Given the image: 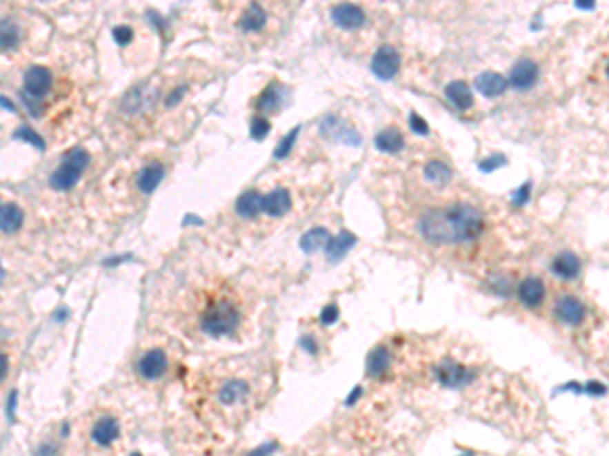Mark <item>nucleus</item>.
Listing matches in <instances>:
<instances>
[{
    "mask_svg": "<svg viewBox=\"0 0 609 456\" xmlns=\"http://www.w3.org/2000/svg\"><path fill=\"white\" fill-rule=\"evenodd\" d=\"M118 434H120L118 422L114 420V418H110V416H104V418H100V420L94 424L92 440L96 444H100V446H108V444H112L118 438Z\"/></svg>",
    "mask_w": 609,
    "mask_h": 456,
    "instance_id": "16",
    "label": "nucleus"
},
{
    "mask_svg": "<svg viewBox=\"0 0 609 456\" xmlns=\"http://www.w3.org/2000/svg\"><path fill=\"white\" fill-rule=\"evenodd\" d=\"M376 146H378L382 152H390V154H395V152H398V150L404 148V136H402V132H398L396 128H386V130H382V132L376 136Z\"/></svg>",
    "mask_w": 609,
    "mask_h": 456,
    "instance_id": "22",
    "label": "nucleus"
},
{
    "mask_svg": "<svg viewBox=\"0 0 609 456\" xmlns=\"http://www.w3.org/2000/svg\"><path fill=\"white\" fill-rule=\"evenodd\" d=\"M297 132H299V128L290 130V132H288V134H287V138H285V141L279 144V150L274 152V156H277V158H285L288 152H290L292 144H294V141H297Z\"/></svg>",
    "mask_w": 609,
    "mask_h": 456,
    "instance_id": "30",
    "label": "nucleus"
},
{
    "mask_svg": "<svg viewBox=\"0 0 609 456\" xmlns=\"http://www.w3.org/2000/svg\"><path fill=\"white\" fill-rule=\"evenodd\" d=\"M167 365H169V361H167L165 351L150 349V351L144 353L141 361H139V373L143 375L144 380H159V377L165 375Z\"/></svg>",
    "mask_w": 609,
    "mask_h": 456,
    "instance_id": "9",
    "label": "nucleus"
},
{
    "mask_svg": "<svg viewBox=\"0 0 609 456\" xmlns=\"http://www.w3.org/2000/svg\"><path fill=\"white\" fill-rule=\"evenodd\" d=\"M292 207V199L287 189H274L262 197V211L270 217H283Z\"/></svg>",
    "mask_w": 609,
    "mask_h": 456,
    "instance_id": "12",
    "label": "nucleus"
},
{
    "mask_svg": "<svg viewBox=\"0 0 609 456\" xmlns=\"http://www.w3.org/2000/svg\"><path fill=\"white\" fill-rule=\"evenodd\" d=\"M112 35H114V41H116L118 45H128V43L132 41V29L120 25V27H116V29L112 31Z\"/></svg>",
    "mask_w": 609,
    "mask_h": 456,
    "instance_id": "32",
    "label": "nucleus"
},
{
    "mask_svg": "<svg viewBox=\"0 0 609 456\" xmlns=\"http://www.w3.org/2000/svg\"><path fill=\"white\" fill-rule=\"evenodd\" d=\"M236 211H238L242 217H246V219L258 217V213L262 211V195L256 193V191L244 193V195L238 199V203H236Z\"/></svg>",
    "mask_w": 609,
    "mask_h": 456,
    "instance_id": "21",
    "label": "nucleus"
},
{
    "mask_svg": "<svg viewBox=\"0 0 609 456\" xmlns=\"http://www.w3.org/2000/svg\"><path fill=\"white\" fill-rule=\"evenodd\" d=\"M400 70V55L395 47H380L372 59V71L380 79H392Z\"/></svg>",
    "mask_w": 609,
    "mask_h": 456,
    "instance_id": "6",
    "label": "nucleus"
},
{
    "mask_svg": "<svg viewBox=\"0 0 609 456\" xmlns=\"http://www.w3.org/2000/svg\"><path fill=\"white\" fill-rule=\"evenodd\" d=\"M0 105H2V107H6V110H10V112L14 110V105L10 104V102H8L6 98H0Z\"/></svg>",
    "mask_w": 609,
    "mask_h": 456,
    "instance_id": "38",
    "label": "nucleus"
},
{
    "mask_svg": "<svg viewBox=\"0 0 609 456\" xmlns=\"http://www.w3.org/2000/svg\"><path fill=\"white\" fill-rule=\"evenodd\" d=\"M252 136L256 138V141H262L268 132H270V122L266 120V118H262V116H256L254 120H252Z\"/></svg>",
    "mask_w": 609,
    "mask_h": 456,
    "instance_id": "29",
    "label": "nucleus"
},
{
    "mask_svg": "<svg viewBox=\"0 0 609 456\" xmlns=\"http://www.w3.org/2000/svg\"><path fill=\"white\" fill-rule=\"evenodd\" d=\"M518 298L526 309H540L546 298V286L538 276H526L518 284Z\"/></svg>",
    "mask_w": 609,
    "mask_h": 456,
    "instance_id": "7",
    "label": "nucleus"
},
{
    "mask_svg": "<svg viewBox=\"0 0 609 456\" xmlns=\"http://www.w3.org/2000/svg\"><path fill=\"white\" fill-rule=\"evenodd\" d=\"M388 365H390V353H388L386 347H378L370 357L368 369H370L372 375H382V373H386Z\"/></svg>",
    "mask_w": 609,
    "mask_h": 456,
    "instance_id": "25",
    "label": "nucleus"
},
{
    "mask_svg": "<svg viewBox=\"0 0 609 456\" xmlns=\"http://www.w3.org/2000/svg\"><path fill=\"white\" fill-rule=\"evenodd\" d=\"M421 234L423 238L435 246H459L475 242L483 229L486 221L481 211L457 203L441 209H430L421 219Z\"/></svg>",
    "mask_w": 609,
    "mask_h": 456,
    "instance_id": "1",
    "label": "nucleus"
},
{
    "mask_svg": "<svg viewBox=\"0 0 609 456\" xmlns=\"http://www.w3.org/2000/svg\"><path fill=\"white\" fill-rule=\"evenodd\" d=\"M183 92H185V87H181V90H175V92H173V94L169 96V102H167V104H169V105L175 104V102H177V98H181V94H183Z\"/></svg>",
    "mask_w": 609,
    "mask_h": 456,
    "instance_id": "37",
    "label": "nucleus"
},
{
    "mask_svg": "<svg viewBox=\"0 0 609 456\" xmlns=\"http://www.w3.org/2000/svg\"><path fill=\"white\" fill-rule=\"evenodd\" d=\"M538 79V68L535 61L530 59H522L518 61L512 71H510V83L516 90H530Z\"/></svg>",
    "mask_w": 609,
    "mask_h": 456,
    "instance_id": "11",
    "label": "nucleus"
},
{
    "mask_svg": "<svg viewBox=\"0 0 609 456\" xmlns=\"http://www.w3.org/2000/svg\"><path fill=\"white\" fill-rule=\"evenodd\" d=\"M264 25H266V12L258 4H250L242 17V29L252 33V31H260Z\"/></svg>",
    "mask_w": 609,
    "mask_h": 456,
    "instance_id": "23",
    "label": "nucleus"
},
{
    "mask_svg": "<svg viewBox=\"0 0 609 456\" xmlns=\"http://www.w3.org/2000/svg\"><path fill=\"white\" fill-rule=\"evenodd\" d=\"M277 104H279V90H277V85H270V87L264 90V94L260 96L258 107H260L262 112H272V110H277Z\"/></svg>",
    "mask_w": 609,
    "mask_h": 456,
    "instance_id": "26",
    "label": "nucleus"
},
{
    "mask_svg": "<svg viewBox=\"0 0 609 456\" xmlns=\"http://www.w3.org/2000/svg\"><path fill=\"white\" fill-rule=\"evenodd\" d=\"M327 238H329V234H327L323 227H317V229L309 231V234L303 238V246H305V249H317V247L323 246V244L327 242Z\"/></svg>",
    "mask_w": 609,
    "mask_h": 456,
    "instance_id": "27",
    "label": "nucleus"
},
{
    "mask_svg": "<svg viewBox=\"0 0 609 456\" xmlns=\"http://www.w3.org/2000/svg\"><path fill=\"white\" fill-rule=\"evenodd\" d=\"M2 278H4V270H2V266H0V282H2Z\"/></svg>",
    "mask_w": 609,
    "mask_h": 456,
    "instance_id": "39",
    "label": "nucleus"
},
{
    "mask_svg": "<svg viewBox=\"0 0 609 456\" xmlns=\"http://www.w3.org/2000/svg\"><path fill=\"white\" fill-rule=\"evenodd\" d=\"M550 270L561 280H575L579 276V272H581V260L575 256L573 251H563V253H559L555 258Z\"/></svg>",
    "mask_w": 609,
    "mask_h": 456,
    "instance_id": "13",
    "label": "nucleus"
},
{
    "mask_svg": "<svg viewBox=\"0 0 609 456\" xmlns=\"http://www.w3.org/2000/svg\"><path fill=\"white\" fill-rule=\"evenodd\" d=\"M555 315L567 327H581L585 322L587 309H585L583 300L577 298L575 294H563L555 302Z\"/></svg>",
    "mask_w": 609,
    "mask_h": 456,
    "instance_id": "4",
    "label": "nucleus"
},
{
    "mask_svg": "<svg viewBox=\"0 0 609 456\" xmlns=\"http://www.w3.org/2000/svg\"><path fill=\"white\" fill-rule=\"evenodd\" d=\"M530 183H526L520 191H518V195H516V203H524L526 199H528V193H530Z\"/></svg>",
    "mask_w": 609,
    "mask_h": 456,
    "instance_id": "35",
    "label": "nucleus"
},
{
    "mask_svg": "<svg viewBox=\"0 0 609 456\" xmlns=\"http://www.w3.org/2000/svg\"><path fill=\"white\" fill-rule=\"evenodd\" d=\"M435 375L445 387H463L471 380V371L455 359H443L437 365Z\"/></svg>",
    "mask_w": 609,
    "mask_h": 456,
    "instance_id": "5",
    "label": "nucleus"
},
{
    "mask_svg": "<svg viewBox=\"0 0 609 456\" xmlns=\"http://www.w3.org/2000/svg\"><path fill=\"white\" fill-rule=\"evenodd\" d=\"M475 87H477L486 98H498V96H502L503 92H506L508 81L503 79L500 73H496V71H483V73L477 75V79H475Z\"/></svg>",
    "mask_w": 609,
    "mask_h": 456,
    "instance_id": "15",
    "label": "nucleus"
},
{
    "mask_svg": "<svg viewBox=\"0 0 609 456\" xmlns=\"http://www.w3.org/2000/svg\"><path fill=\"white\" fill-rule=\"evenodd\" d=\"M425 176L432 185H447L451 180V169L441 160H432L425 169Z\"/></svg>",
    "mask_w": 609,
    "mask_h": 456,
    "instance_id": "24",
    "label": "nucleus"
},
{
    "mask_svg": "<svg viewBox=\"0 0 609 456\" xmlns=\"http://www.w3.org/2000/svg\"><path fill=\"white\" fill-rule=\"evenodd\" d=\"M331 19L337 27L341 29H348V31H354V29H359L363 23H366V14L363 10L356 6V4H337L333 6L331 10Z\"/></svg>",
    "mask_w": 609,
    "mask_h": 456,
    "instance_id": "10",
    "label": "nucleus"
},
{
    "mask_svg": "<svg viewBox=\"0 0 609 456\" xmlns=\"http://www.w3.org/2000/svg\"><path fill=\"white\" fill-rule=\"evenodd\" d=\"M410 130L417 132V134H423V136H425V134H429V124H427L419 114L412 112V114H410Z\"/></svg>",
    "mask_w": 609,
    "mask_h": 456,
    "instance_id": "33",
    "label": "nucleus"
},
{
    "mask_svg": "<svg viewBox=\"0 0 609 456\" xmlns=\"http://www.w3.org/2000/svg\"><path fill=\"white\" fill-rule=\"evenodd\" d=\"M503 163H506L503 156H494V158H490V160H483V163H481V169H483V171H492V169L500 167Z\"/></svg>",
    "mask_w": 609,
    "mask_h": 456,
    "instance_id": "34",
    "label": "nucleus"
},
{
    "mask_svg": "<svg viewBox=\"0 0 609 456\" xmlns=\"http://www.w3.org/2000/svg\"><path fill=\"white\" fill-rule=\"evenodd\" d=\"M51 81H53L51 71L43 68V65H33L31 70L25 73V94L41 100L49 92Z\"/></svg>",
    "mask_w": 609,
    "mask_h": 456,
    "instance_id": "8",
    "label": "nucleus"
},
{
    "mask_svg": "<svg viewBox=\"0 0 609 456\" xmlns=\"http://www.w3.org/2000/svg\"><path fill=\"white\" fill-rule=\"evenodd\" d=\"M23 31L14 19H2L0 21V51H12L19 47Z\"/></svg>",
    "mask_w": 609,
    "mask_h": 456,
    "instance_id": "19",
    "label": "nucleus"
},
{
    "mask_svg": "<svg viewBox=\"0 0 609 456\" xmlns=\"http://www.w3.org/2000/svg\"><path fill=\"white\" fill-rule=\"evenodd\" d=\"M248 391H250V387H248L246 382L234 377V380H228L223 386L219 387L217 397H219V402L223 406H238L248 397Z\"/></svg>",
    "mask_w": 609,
    "mask_h": 456,
    "instance_id": "14",
    "label": "nucleus"
},
{
    "mask_svg": "<svg viewBox=\"0 0 609 456\" xmlns=\"http://www.w3.org/2000/svg\"><path fill=\"white\" fill-rule=\"evenodd\" d=\"M21 100H23V104H25V107L29 110V114H31V116H35V118H41V114H43V105H41V100H37V98H31V96H27L25 92L21 94Z\"/></svg>",
    "mask_w": 609,
    "mask_h": 456,
    "instance_id": "31",
    "label": "nucleus"
},
{
    "mask_svg": "<svg viewBox=\"0 0 609 456\" xmlns=\"http://www.w3.org/2000/svg\"><path fill=\"white\" fill-rule=\"evenodd\" d=\"M6 373H8V357L0 351V382L6 377Z\"/></svg>",
    "mask_w": 609,
    "mask_h": 456,
    "instance_id": "36",
    "label": "nucleus"
},
{
    "mask_svg": "<svg viewBox=\"0 0 609 456\" xmlns=\"http://www.w3.org/2000/svg\"><path fill=\"white\" fill-rule=\"evenodd\" d=\"M23 221H25V213L19 205L14 203L0 205V231L14 234L23 227Z\"/></svg>",
    "mask_w": 609,
    "mask_h": 456,
    "instance_id": "17",
    "label": "nucleus"
},
{
    "mask_svg": "<svg viewBox=\"0 0 609 456\" xmlns=\"http://www.w3.org/2000/svg\"><path fill=\"white\" fill-rule=\"evenodd\" d=\"M163 176H165V169H163L161 163H150V165H146L143 171H141L139 178H137V185H139L141 193H144V195L152 193V191L161 185Z\"/></svg>",
    "mask_w": 609,
    "mask_h": 456,
    "instance_id": "18",
    "label": "nucleus"
},
{
    "mask_svg": "<svg viewBox=\"0 0 609 456\" xmlns=\"http://www.w3.org/2000/svg\"><path fill=\"white\" fill-rule=\"evenodd\" d=\"M88 165H90V154H88V150H83V148H79V146H77V148H72V150L63 156L61 165L55 169V173H53L51 178H49L51 187L57 189V191H70V189H73V187L77 185L79 176L83 175V171L88 169Z\"/></svg>",
    "mask_w": 609,
    "mask_h": 456,
    "instance_id": "3",
    "label": "nucleus"
},
{
    "mask_svg": "<svg viewBox=\"0 0 609 456\" xmlns=\"http://www.w3.org/2000/svg\"><path fill=\"white\" fill-rule=\"evenodd\" d=\"M14 138L29 142V144H33V146L39 148V150H45V141L37 134L35 130H31L29 126H21V128L14 132Z\"/></svg>",
    "mask_w": 609,
    "mask_h": 456,
    "instance_id": "28",
    "label": "nucleus"
},
{
    "mask_svg": "<svg viewBox=\"0 0 609 456\" xmlns=\"http://www.w3.org/2000/svg\"><path fill=\"white\" fill-rule=\"evenodd\" d=\"M445 96L449 98L451 104L455 105V107H459V110H467V107H471V104H473V96H471V90H469V85H467L466 81H453V83H449L447 90H445Z\"/></svg>",
    "mask_w": 609,
    "mask_h": 456,
    "instance_id": "20",
    "label": "nucleus"
},
{
    "mask_svg": "<svg viewBox=\"0 0 609 456\" xmlns=\"http://www.w3.org/2000/svg\"><path fill=\"white\" fill-rule=\"evenodd\" d=\"M242 313L232 298H215L201 315V331L210 337H230L240 329Z\"/></svg>",
    "mask_w": 609,
    "mask_h": 456,
    "instance_id": "2",
    "label": "nucleus"
}]
</instances>
